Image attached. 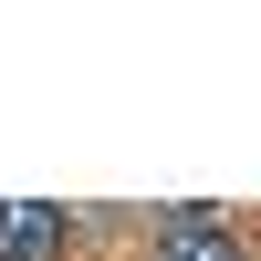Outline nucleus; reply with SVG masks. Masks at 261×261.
Returning <instances> with one entry per match:
<instances>
[{"label": "nucleus", "mask_w": 261, "mask_h": 261, "mask_svg": "<svg viewBox=\"0 0 261 261\" xmlns=\"http://www.w3.org/2000/svg\"><path fill=\"white\" fill-rule=\"evenodd\" d=\"M146 261H251V230L209 199H178L146 220Z\"/></svg>", "instance_id": "obj_1"}, {"label": "nucleus", "mask_w": 261, "mask_h": 261, "mask_svg": "<svg viewBox=\"0 0 261 261\" xmlns=\"http://www.w3.org/2000/svg\"><path fill=\"white\" fill-rule=\"evenodd\" d=\"M73 251H84L73 209H53V199H0V261H73Z\"/></svg>", "instance_id": "obj_2"}, {"label": "nucleus", "mask_w": 261, "mask_h": 261, "mask_svg": "<svg viewBox=\"0 0 261 261\" xmlns=\"http://www.w3.org/2000/svg\"><path fill=\"white\" fill-rule=\"evenodd\" d=\"M251 261H261V220H251Z\"/></svg>", "instance_id": "obj_3"}]
</instances>
